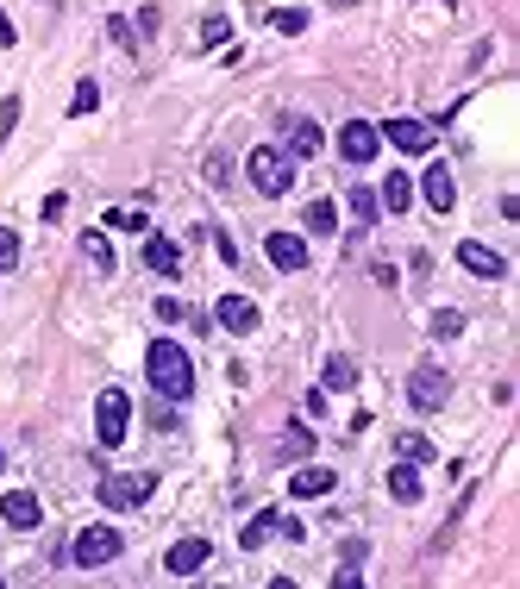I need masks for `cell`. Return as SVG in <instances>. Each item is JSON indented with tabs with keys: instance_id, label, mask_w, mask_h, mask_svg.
Segmentation results:
<instances>
[{
	"instance_id": "obj_1",
	"label": "cell",
	"mask_w": 520,
	"mask_h": 589,
	"mask_svg": "<svg viewBox=\"0 0 520 589\" xmlns=\"http://www.w3.org/2000/svg\"><path fill=\"white\" fill-rule=\"evenodd\" d=\"M145 376H151V389L163 395V402H188V395H195V364H188V351L176 339H151Z\"/></svg>"
},
{
	"instance_id": "obj_2",
	"label": "cell",
	"mask_w": 520,
	"mask_h": 589,
	"mask_svg": "<svg viewBox=\"0 0 520 589\" xmlns=\"http://www.w3.org/2000/svg\"><path fill=\"white\" fill-rule=\"evenodd\" d=\"M245 170H251V188H257V195H270V201H282V195L295 188V157H289V151L257 145V151L245 157Z\"/></svg>"
},
{
	"instance_id": "obj_3",
	"label": "cell",
	"mask_w": 520,
	"mask_h": 589,
	"mask_svg": "<svg viewBox=\"0 0 520 589\" xmlns=\"http://www.w3.org/2000/svg\"><path fill=\"white\" fill-rule=\"evenodd\" d=\"M157 496V470H120V477H101V508L113 514H126L138 502H151Z\"/></svg>"
},
{
	"instance_id": "obj_4",
	"label": "cell",
	"mask_w": 520,
	"mask_h": 589,
	"mask_svg": "<svg viewBox=\"0 0 520 589\" xmlns=\"http://www.w3.org/2000/svg\"><path fill=\"white\" fill-rule=\"evenodd\" d=\"M126 427H132V402H126V389H101V402H94V433H101L107 452L126 439Z\"/></svg>"
},
{
	"instance_id": "obj_5",
	"label": "cell",
	"mask_w": 520,
	"mask_h": 589,
	"mask_svg": "<svg viewBox=\"0 0 520 589\" xmlns=\"http://www.w3.org/2000/svg\"><path fill=\"white\" fill-rule=\"evenodd\" d=\"M408 402H414L420 414H439L445 402H452V376H445L439 364H420V370L408 376Z\"/></svg>"
},
{
	"instance_id": "obj_6",
	"label": "cell",
	"mask_w": 520,
	"mask_h": 589,
	"mask_svg": "<svg viewBox=\"0 0 520 589\" xmlns=\"http://www.w3.org/2000/svg\"><path fill=\"white\" fill-rule=\"evenodd\" d=\"M120 546H126L120 527H88V533L76 539V564H82V571H101V564L120 558Z\"/></svg>"
},
{
	"instance_id": "obj_7",
	"label": "cell",
	"mask_w": 520,
	"mask_h": 589,
	"mask_svg": "<svg viewBox=\"0 0 520 589\" xmlns=\"http://www.w3.org/2000/svg\"><path fill=\"white\" fill-rule=\"evenodd\" d=\"M376 151H383V132H376L370 120H351V126L339 132V157L358 163V170H364V163H376Z\"/></svg>"
},
{
	"instance_id": "obj_8",
	"label": "cell",
	"mask_w": 520,
	"mask_h": 589,
	"mask_svg": "<svg viewBox=\"0 0 520 589\" xmlns=\"http://www.w3.org/2000/svg\"><path fill=\"white\" fill-rule=\"evenodd\" d=\"M376 132H383L395 151H408V157H427V151H433V138H439L427 120H389V126H376Z\"/></svg>"
},
{
	"instance_id": "obj_9",
	"label": "cell",
	"mask_w": 520,
	"mask_h": 589,
	"mask_svg": "<svg viewBox=\"0 0 520 589\" xmlns=\"http://www.w3.org/2000/svg\"><path fill=\"white\" fill-rule=\"evenodd\" d=\"M214 320L226 326V333H239V339H245V333H257V320H264V314H257V301H251V295H220V301H214Z\"/></svg>"
},
{
	"instance_id": "obj_10",
	"label": "cell",
	"mask_w": 520,
	"mask_h": 589,
	"mask_svg": "<svg viewBox=\"0 0 520 589\" xmlns=\"http://www.w3.org/2000/svg\"><path fill=\"white\" fill-rule=\"evenodd\" d=\"M207 558H214V546H207V539L195 533V539H176V546L163 552V571H170V577H195Z\"/></svg>"
},
{
	"instance_id": "obj_11",
	"label": "cell",
	"mask_w": 520,
	"mask_h": 589,
	"mask_svg": "<svg viewBox=\"0 0 520 589\" xmlns=\"http://www.w3.org/2000/svg\"><path fill=\"white\" fill-rule=\"evenodd\" d=\"M282 145H289V157H320L326 132L314 120H301V113H282Z\"/></svg>"
},
{
	"instance_id": "obj_12",
	"label": "cell",
	"mask_w": 520,
	"mask_h": 589,
	"mask_svg": "<svg viewBox=\"0 0 520 589\" xmlns=\"http://www.w3.org/2000/svg\"><path fill=\"white\" fill-rule=\"evenodd\" d=\"M458 264H464L470 276H483V282H502V276H508V257H502V251H489V245H477V239H464V245H458Z\"/></svg>"
},
{
	"instance_id": "obj_13",
	"label": "cell",
	"mask_w": 520,
	"mask_h": 589,
	"mask_svg": "<svg viewBox=\"0 0 520 589\" xmlns=\"http://www.w3.org/2000/svg\"><path fill=\"white\" fill-rule=\"evenodd\" d=\"M420 195H427L433 214H452V207H458V182H452V170H445V163H433V170L420 176Z\"/></svg>"
},
{
	"instance_id": "obj_14",
	"label": "cell",
	"mask_w": 520,
	"mask_h": 589,
	"mask_svg": "<svg viewBox=\"0 0 520 589\" xmlns=\"http://www.w3.org/2000/svg\"><path fill=\"white\" fill-rule=\"evenodd\" d=\"M0 521H7L13 533H32L38 527V496L32 489H7V496H0Z\"/></svg>"
},
{
	"instance_id": "obj_15",
	"label": "cell",
	"mask_w": 520,
	"mask_h": 589,
	"mask_svg": "<svg viewBox=\"0 0 520 589\" xmlns=\"http://www.w3.org/2000/svg\"><path fill=\"white\" fill-rule=\"evenodd\" d=\"M264 257H270L276 270H307V239H295V232H270Z\"/></svg>"
},
{
	"instance_id": "obj_16",
	"label": "cell",
	"mask_w": 520,
	"mask_h": 589,
	"mask_svg": "<svg viewBox=\"0 0 520 589\" xmlns=\"http://www.w3.org/2000/svg\"><path fill=\"white\" fill-rule=\"evenodd\" d=\"M145 270H157V276H182V245H176V239H163V232H151V239H145Z\"/></svg>"
},
{
	"instance_id": "obj_17",
	"label": "cell",
	"mask_w": 520,
	"mask_h": 589,
	"mask_svg": "<svg viewBox=\"0 0 520 589\" xmlns=\"http://www.w3.org/2000/svg\"><path fill=\"white\" fill-rule=\"evenodd\" d=\"M333 470H320V464H307V470H295L289 477V496H301V502H314V496H333Z\"/></svg>"
},
{
	"instance_id": "obj_18",
	"label": "cell",
	"mask_w": 520,
	"mask_h": 589,
	"mask_svg": "<svg viewBox=\"0 0 520 589\" xmlns=\"http://www.w3.org/2000/svg\"><path fill=\"white\" fill-rule=\"evenodd\" d=\"M389 496H395L401 508H414V502H420V470H414L408 458H401V464L389 470Z\"/></svg>"
},
{
	"instance_id": "obj_19",
	"label": "cell",
	"mask_w": 520,
	"mask_h": 589,
	"mask_svg": "<svg viewBox=\"0 0 520 589\" xmlns=\"http://www.w3.org/2000/svg\"><path fill=\"white\" fill-rule=\"evenodd\" d=\"M376 201H383L389 214H408V207H414V182H408V170H395V176L383 182V195H376Z\"/></svg>"
},
{
	"instance_id": "obj_20",
	"label": "cell",
	"mask_w": 520,
	"mask_h": 589,
	"mask_svg": "<svg viewBox=\"0 0 520 589\" xmlns=\"http://www.w3.org/2000/svg\"><path fill=\"white\" fill-rule=\"evenodd\" d=\"M276 521H282L276 508H264V514H251V521L239 527V546H245V552H257V546H264V539L276 533Z\"/></svg>"
},
{
	"instance_id": "obj_21",
	"label": "cell",
	"mask_w": 520,
	"mask_h": 589,
	"mask_svg": "<svg viewBox=\"0 0 520 589\" xmlns=\"http://www.w3.org/2000/svg\"><path fill=\"white\" fill-rule=\"evenodd\" d=\"M307 232H314V239H333V232H339V207L333 201H307Z\"/></svg>"
},
{
	"instance_id": "obj_22",
	"label": "cell",
	"mask_w": 520,
	"mask_h": 589,
	"mask_svg": "<svg viewBox=\"0 0 520 589\" xmlns=\"http://www.w3.org/2000/svg\"><path fill=\"white\" fill-rule=\"evenodd\" d=\"M351 383H358V364H351L345 351H333L326 370H320V389H351Z\"/></svg>"
},
{
	"instance_id": "obj_23",
	"label": "cell",
	"mask_w": 520,
	"mask_h": 589,
	"mask_svg": "<svg viewBox=\"0 0 520 589\" xmlns=\"http://www.w3.org/2000/svg\"><path fill=\"white\" fill-rule=\"evenodd\" d=\"M82 257L94 270H120V257H113V245H107V232H82Z\"/></svg>"
},
{
	"instance_id": "obj_24",
	"label": "cell",
	"mask_w": 520,
	"mask_h": 589,
	"mask_svg": "<svg viewBox=\"0 0 520 589\" xmlns=\"http://www.w3.org/2000/svg\"><path fill=\"white\" fill-rule=\"evenodd\" d=\"M395 458H408V464H433V439H427V433H395Z\"/></svg>"
},
{
	"instance_id": "obj_25",
	"label": "cell",
	"mask_w": 520,
	"mask_h": 589,
	"mask_svg": "<svg viewBox=\"0 0 520 589\" xmlns=\"http://www.w3.org/2000/svg\"><path fill=\"white\" fill-rule=\"evenodd\" d=\"M270 26H276L282 38H301V32H307V13H301V7H276V13H270Z\"/></svg>"
},
{
	"instance_id": "obj_26",
	"label": "cell",
	"mask_w": 520,
	"mask_h": 589,
	"mask_svg": "<svg viewBox=\"0 0 520 589\" xmlns=\"http://www.w3.org/2000/svg\"><path fill=\"white\" fill-rule=\"evenodd\" d=\"M351 214H358V226H370L376 214H383V201H376V195H370V188L358 182V188H351Z\"/></svg>"
},
{
	"instance_id": "obj_27",
	"label": "cell",
	"mask_w": 520,
	"mask_h": 589,
	"mask_svg": "<svg viewBox=\"0 0 520 589\" xmlns=\"http://www.w3.org/2000/svg\"><path fill=\"white\" fill-rule=\"evenodd\" d=\"M458 333H464V314L458 308H439L433 314V339H458Z\"/></svg>"
},
{
	"instance_id": "obj_28",
	"label": "cell",
	"mask_w": 520,
	"mask_h": 589,
	"mask_svg": "<svg viewBox=\"0 0 520 589\" xmlns=\"http://www.w3.org/2000/svg\"><path fill=\"white\" fill-rule=\"evenodd\" d=\"M94 107H101V88H94V82H76V101H69V113L82 120V113H94Z\"/></svg>"
},
{
	"instance_id": "obj_29",
	"label": "cell",
	"mask_w": 520,
	"mask_h": 589,
	"mask_svg": "<svg viewBox=\"0 0 520 589\" xmlns=\"http://www.w3.org/2000/svg\"><path fill=\"white\" fill-rule=\"evenodd\" d=\"M0 270H19V232L0 226Z\"/></svg>"
},
{
	"instance_id": "obj_30",
	"label": "cell",
	"mask_w": 520,
	"mask_h": 589,
	"mask_svg": "<svg viewBox=\"0 0 520 589\" xmlns=\"http://www.w3.org/2000/svg\"><path fill=\"white\" fill-rule=\"evenodd\" d=\"M13 126H19V94H7V101H0V145L13 138Z\"/></svg>"
},
{
	"instance_id": "obj_31",
	"label": "cell",
	"mask_w": 520,
	"mask_h": 589,
	"mask_svg": "<svg viewBox=\"0 0 520 589\" xmlns=\"http://www.w3.org/2000/svg\"><path fill=\"white\" fill-rule=\"evenodd\" d=\"M107 226H113V232H145L151 220H145V214H132V207H126V214H107Z\"/></svg>"
},
{
	"instance_id": "obj_32",
	"label": "cell",
	"mask_w": 520,
	"mask_h": 589,
	"mask_svg": "<svg viewBox=\"0 0 520 589\" xmlns=\"http://www.w3.org/2000/svg\"><path fill=\"white\" fill-rule=\"evenodd\" d=\"M107 38L120 44V51H132V44H138V38H132V26H126V19H107Z\"/></svg>"
},
{
	"instance_id": "obj_33",
	"label": "cell",
	"mask_w": 520,
	"mask_h": 589,
	"mask_svg": "<svg viewBox=\"0 0 520 589\" xmlns=\"http://www.w3.org/2000/svg\"><path fill=\"white\" fill-rule=\"evenodd\" d=\"M226 32H232L226 19H207V26H201V44H226Z\"/></svg>"
},
{
	"instance_id": "obj_34",
	"label": "cell",
	"mask_w": 520,
	"mask_h": 589,
	"mask_svg": "<svg viewBox=\"0 0 520 589\" xmlns=\"http://www.w3.org/2000/svg\"><path fill=\"white\" fill-rule=\"evenodd\" d=\"M13 38H19V32H13V26H7V19H0V44H13Z\"/></svg>"
},
{
	"instance_id": "obj_35",
	"label": "cell",
	"mask_w": 520,
	"mask_h": 589,
	"mask_svg": "<svg viewBox=\"0 0 520 589\" xmlns=\"http://www.w3.org/2000/svg\"><path fill=\"white\" fill-rule=\"evenodd\" d=\"M0 477H7V452H0Z\"/></svg>"
},
{
	"instance_id": "obj_36",
	"label": "cell",
	"mask_w": 520,
	"mask_h": 589,
	"mask_svg": "<svg viewBox=\"0 0 520 589\" xmlns=\"http://www.w3.org/2000/svg\"><path fill=\"white\" fill-rule=\"evenodd\" d=\"M433 7H452V0H433Z\"/></svg>"
}]
</instances>
